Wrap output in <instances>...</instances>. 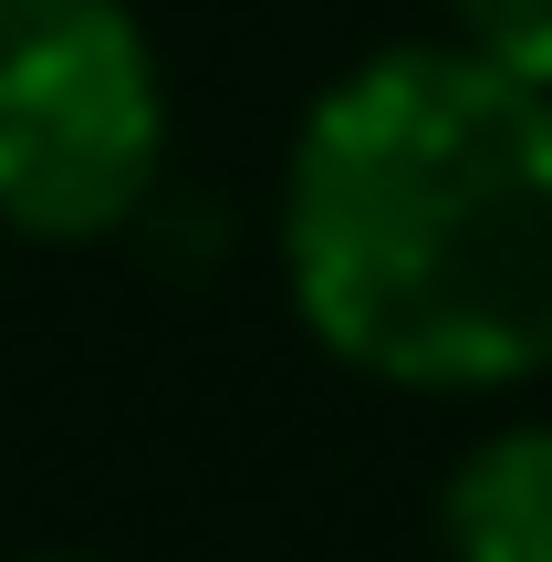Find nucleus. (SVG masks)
I'll return each mask as SVG.
<instances>
[{
	"label": "nucleus",
	"instance_id": "20e7f679",
	"mask_svg": "<svg viewBox=\"0 0 552 562\" xmlns=\"http://www.w3.org/2000/svg\"><path fill=\"white\" fill-rule=\"evenodd\" d=\"M449 42L480 53L491 74L552 94V0H449Z\"/></svg>",
	"mask_w": 552,
	"mask_h": 562
},
{
	"label": "nucleus",
	"instance_id": "39448f33",
	"mask_svg": "<svg viewBox=\"0 0 552 562\" xmlns=\"http://www.w3.org/2000/svg\"><path fill=\"white\" fill-rule=\"evenodd\" d=\"M21 562H83V552H21Z\"/></svg>",
	"mask_w": 552,
	"mask_h": 562
},
{
	"label": "nucleus",
	"instance_id": "7ed1b4c3",
	"mask_svg": "<svg viewBox=\"0 0 552 562\" xmlns=\"http://www.w3.org/2000/svg\"><path fill=\"white\" fill-rule=\"evenodd\" d=\"M438 552L449 562H552V417L491 427L438 480Z\"/></svg>",
	"mask_w": 552,
	"mask_h": 562
},
{
	"label": "nucleus",
	"instance_id": "f257e3e1",
	"mask_svg": "<svg viewBox=\"0 0 552 562\" xmlns=\"http://www.w3.org/2000/svg\"><path fill=\"white\" fill-rule=\"evenodd\" d=\"M292 323L396 396L552 375V94L386 42L303 104L271 209Z\"/></svg>",
	"mask_w": 552,
	"mask_h": 562
},
{
	"label": "nucleus",
	"instance_id": "f03ea898",
	"mask_svg": "<svg viewBox=\"0 0 552 562\" xmlns=\"http://www.w3.org/2000/svg\"><path fill=\"white\" fill-rule=\"evenodd\" d=\"M167 188V63L125 0H0V229L115 240Z\"/></svg>",
	"mask_w": 552,
	"mask_h": 562
}]
</instances>
